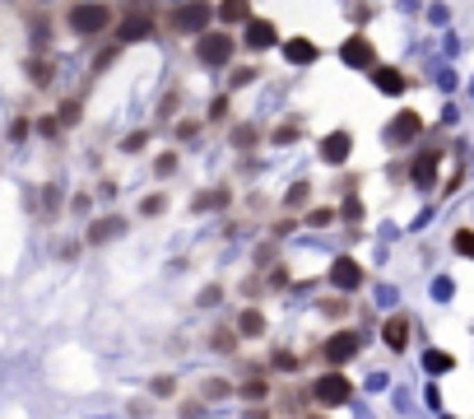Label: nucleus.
Listing matches in <instances>:
<instances>
[{"instance_id": "58836bf2", "label": "nucleus", "mask_w": 474, "mask_h": 419, "mask_svg": "<svg viewBox=\"0 0 474 419\" xmlns=\"http://www.w3.org/2000/svg\"><path fill=\"white\" fill-rule=\"evenodd\" d=\"M232 391H237V387H232L228 377H210V382H205V396H210V401H219V396H232Z\"/></svg>"}, {"instance_id": "473e14b6", "label": "nucleus", "mask_w": 474, "mask_h": 419, "mask_svg": "<svg viewBox=\"0 0 474 419\" xmlns=\"http://www.w3.org/2000/svg\"><path fill=\"white\" fill-rule=\"evenodd\" d=\"M149 140H153V131H130V135L121 140V154H144Z\"/></svg>"}, {"instance_id": "0eeeda50", "label": "nucleus", "mask_w": 474, "mask_h": 419, "mask_svg": "<svg viewBox=\"0 0 474 419\" xmlns=\"http://www.w3.org/2000/svg\"><path fill=\"white\" fill-rule=\"evenodd\" d=\"M237 42H242L246 51H270V47H279V24L265 19V15H251L242 24V38H237Z\"/></svg>"}, {"instance_id": "f257e3e1", "label": "nucleus", "mask_w": 474, "mask_h": 419, "mask_svg": "<svg viewBox=\"0 0 474 419\" xmlns=\"http://www.w3.org/2000/svg\"><path fill=\"white\" fill-rule=\"evenodd\" d=\"M65 28L84 38V42H98V38H112L117 28V10H112L108 0H75L70 10H65Z\"/></svg>"}, {"instance_id": "37998d69", "label": "nucleus", "mask_w": 474, "mask_h": 419, "mask_svg": "<svg viewBox=\"0 0 474 419\" xmlns=\"http://www.w3.org/2000/svg\"><path fill=\"white\" fill-rule=\"evenodd\" d=\"M270 368H289V372H298V354H289V350H275Z\"/></svg>"}, {"instance_id": "c03bdc74", "label": "nucleus", "mask_w": 474, "mask_h": 419, "mask_svg": "<svg viewBox=\"0 0 474 419\" xmlns=\"http://www.w3.org/2000/svg\"><path fill=\"white\" fill-rule=\"evenodd\" d=\"M219 298H223V289H219V284H205V289H200V298H196V303H200V308H214Z\"/></svg>"}, {"instance_id": "a18cd8bd", "label": "nucleus", "mask_w": 474, "mask_h": 419, "mask_svg": "<svg viewBox=\"0 0 474 419\" xmlns=\"http://www.w3.org/2000/svg\"><path fill=\"white\" fill-rule=\"evenodd\" d=\"M172 391H177V377H172V372L153 377V396H172Z\"/></svg>"}, {"instance_id": "4be33fe9", "label": "nucleus", "mask_w": 474, "mask_h": 419, "mask_svg": "<svg viewBox=\"0 0 474 419\" xmlns=\"http://www.w3.org/2000/svg\"><path fill=\"white\" fill-rule=\"evenodd\" d=\"M260 79V65L256 61H242V65H228V93L246 89V84H256Z\"/></svg>"}, {"instance_id": "09e8293b", "label": "nucleus", "mask_w": 474, "mask_h": 419, "mask_svg": "<svg viewBox=\"0 0 474 419\" xmlns=\"http://www.w3.org/2000/svg\"><path fill=\"white\" fill-rule=\"evenodd\" d=\"M451 363H456V359H451V354H437V350H432V354H428V368H432V372H437V368H451Z\"/></svg>"}, {"instance_id": "2eb2a0df", "label": "nucleus", "mask_w": 474, "mask_h": 419, "mask_svg": "<svg viewBox=\"0 0 474 419\" xmlns=\"http://www.w3.org/2000/svg\"><path fill=\"white\" fill-rule=\"evenodd\" d=\"M330 284H335L339 294L363 289V261H353V256H335V265H330Z\"/></svg>"}, {"instance_id": "b1692460", "label": "nucleus", "mask_w": 474, "mask_h": 419, "mask_svg": "<svg viewBox=\"0 0 474 419\" xmlns=\"http://www.w3.org/2000/svg\"><path fill=\"white\" fill-rule=\"evenodd\" d=\"M228 201H232V191H228V186H214V191H200L196 201H191V210H223Z\"/></svg>"}, {"instance_id": "6ab92c4d", "label": "nucleus", "mask_w": 474, "mask_h": 419, "mask_svg": "<svg viewBox=\"0 0 474 419\" xmlns=\"http://www.w3.org/2000/svg\"><path fill=\"white\" fill-rule=\"evenodd\" d=\"M382 340H386V350H405V345H409V317H405V312L382 322Z\"/></svg>"}, {"instance_id": "1a4fd4ad", "label": "nucleus", "mask_w": 474, "mask_h": 419, "mask_svg": "<svg viewBox=\"0 0 474 419\" xmlns=\"http://www.w3.org/2000/svg\"><path fill=\"white\" fill-rule=\"evenodd\" d=\"M316 154H321L325 168H344V163H349V154H353V131H344V126H339V131L321 135V149H316Z\"/></svg>"}, {"instance_id": "9d476101", "label": "nucleus", "mask_w": 474, "mask_h": 419, "mask_svg": "<svg viewBox=\"0 0 474 419\" xmlns=\"http://www.w3.org/2000/svg\"><path fill=\"white\" fill-rule=\"evenodd\" d=\"M312 396L330 410V405H344V401H349L353 387H349V377H344V372H321V377H316V387H312Z\"/></svg>"}, {"instance_id": "39448f33", "label": "nucleus", "mask_w": 474, "mask_h": 419, "mask_svg": "<svg viewBox=\"0 0 474 419\" xmlns=\"http://www.w3.org/2000/svg\"><path fill=\"white\" fill-rule=\"evenodd\" d=\"M153 10H126L121 19H117V28H112V42H121V47H130V42H144V38H153Z\"/></svg>"}, {"instance_id": "3c124183", "label": "nucleus", "mask_w": 474, "mask_h": 419, "mask_svg": "<svg viewBox=\"0 0 474 419\" xmlns=\"http://www.w3.org/2000/svg\"><path fill=\"white\" fill-rule=\"evenodd\" d=\"M98 196H103V201H112V196H117V182H112V177H103V182H98Z\"/></svg>"}, {"instance_id": "ea45409f", "label": "nucleus", "mask_w": 474, "mask_h": 419, "mask_svg": "<svg viewBox=\"0 0 474 419\" xmlns=\"http://www.w3.org/2000/svg\"><path fill=\"white\" fill-rule=\"evenodd\" d=\"M172 135H177V140H196L200 135V122H196V117H182V122L172 126Z\"/></svg>"}, {"instance_id": "de8ad7c7", "label": "nucleus", "mask_w": 474, "mask_h": 419, "mask_svg": "<svg viewBox=\"0 0 474 419\" xmlns=\"http://www.w3.org/2000/svg\"><path fill=\"white\" fill-rule=\"evenodd\" d=\"M321 308H325V312H330V317H344V312H349V303H344V298H325Z\"/></svg>"}, {"instance_id": "a878e982", "label": "nucleus", "mask_w": 474, "mask_h": 419, "mask_svg": "<svg viewBox=\"0 0 474 419\" xmlns=\"http://www.w3.org/2000/svg\"><path fill=\"white\" fill-rule=\"evenodd\" d=\"M205 117H210L214 126H228V122H232V93H219V98H210Z\"/></svg>"}, {"instance_id": "20e7f679", "label": "nucleus", "mask_w": 474, "mask_h": 419, "mask_svg": "<svg viewBox=\"0 0 474 419\" xmlns=\"http://www.w3.org/2000/svg\"><path fill=\"white\" fill-rule=\"evenodd\" d=\"M339 61L349 65V70H372V65H382L377 61V42H372L363 28H353L349 38L339 42Z\"/></svg>"}, {"instance_id": "e433bc0d", "label": "nucleus", "mask_w": 474, "mask_h": 419, "mask_svg": "<svg viewBox=\"0 0 474 419\" xmlns=\"http://www.w3.org/2000/svg\"><path fill=\"white\" fill-rule=\"evenodd\" d=\"M56 210H61V186H56V182H46V186H42V215L51 219Z\"/></svg>"}, {"instance_id": "dca6fc26", "label": "nucleus", "mask_w": 474, "mask_h": 419, "mask_svg": "<svg viewBox=\"0 0 474 419\" xmlns=\"http://www.w3.org/2000/svg\"><path fill=\"white\" fill-rule=\"evenodd\" d=\"M316 56H321V47L312 42L307 33H293L289 42H284V61H289V65H312Z\"/></svg>"}, {"instance_id": "412c9836", "label": "nucleus", "mask_w": 474, "mask_h": 419, "mask_svg": "<svg viewBox=\"0 0 474 419\" xmlns=\"http://www.w3.org/2000/svg\"><path fill=\"white\" fill-rule=\"evenodd\" d=\"M228 145L246 154V149H256V145H260V131H256L251 122H232V131H228Z\"/></svg>"}, {"instance_id": "c9c22d12", "label": "nucleus", "mask_w": 474, "mask_h": 419, "mask_svg": "<svg viewBox=\"0 0 474 419\" xmlns=\"http://www.w3.org/2000/svg\"><path fill=\"white\" fill-rule=\"evenodd\" d=\"M335 219H339L335 205H316V210H307V224H312V229H325V224H335Z\"/></svg>"}, {"instance_id": "f03ea898", "label": "nucleus", "mask_w": 474, "mask_h": 419, "mask_svg": "<svg viewBox=\"0 0 474 419\" xmlns=\"http://www.w3.org/2000/svg\"><path fill=\"white\" fill-rule=\"evenodd\" d=\"M214 24H219V0H182V5H172V15H168V28L177 38H191V42L200 33H210Z\"/></svg>"}, {"instance_id": "603ef678", "label": "nucleus", "mask_w": 474, "mask_h": 419, "mask_svg": "<svg viewBox=\"0 0 474 419\" xmlns=\"http://www.w3.org/2000/svg\"><path fill=\"white\" fill-rule=\"evenodd\" d=\"M246 419H270V410H265V405H251V410H246Z\"/></svg>"}, {"instance_id": "9b49d317", "label": "nucleus", "mask_w": 474, "mask_h": 419, "mask_svg": "<svg viewBox=\"0 0 474 419\" xmlns=\"http://www.w3.org/2000/svg\"><path fill=\"white\" fill-rule=\"evenodd\" d=\"M358 350H363V336H358V331H335V336H330V340L321 345V354H325V363H349L353 354H358Z\"/></svg>"}, {"instance_id": "79ce46f5", "label": "nucleus", "mask_w": 474, "mask_h": 419, "mask_svg": "<svg viewBox=\"0 0 474 419\" xmlns=\"http://www.w3.org/2000/svg\"><path fill=\"white\" fill-rule=\"evenodd\" d=\"M89 210H93V196H89V191H75V196H70V215H79V219H84Z\"/></svg>"}, {"instance_id": "aec40b11", "label": "nucleus", "mask_w": 474, "mask_h": 419, "mask_svg": "<svg viewBox=\"0 0 474 419\" xmlns=\"http://www.w3.org/2000/svg\"><path fill=\"white\" fill-rule=\"evenodd\" d=\"M237 336H242V340H260V336H265V312H260V308H242V317H237Z\"/></svg>"}, {"instance_id": "4468645a", "label": "nucleus", "mask_w": 474, "mask_h": 419, "mask_svg": "<svg viewBox=\"0 0 474 419\" xmlns=\"http://www.w3.org/2000/svg\"><path fill=\"white\" fill-rule=\"evenodd\" d=\"M126 233V219L121 215H103V219H89V229H84V247H103L112 238H121Z\"/></svg>"}, {"instance_id": "f3484780", "label": "nucleus", "mask_w": 474, "mask_h": 419, "mask_svg": "<svg viewBox=\"0 0 474 419\" xmlns=\"http://www.w3.org/2000/svg\"><path fill=\"white\" fill-rule=\"evenodd\" d=\"M256 15V0H219V28H242Z\"/></svg>"}, {"instance_id": "c756f323", "label": "nucleus", "mask_w": 474, "mask_h": 419, "mask_svg": "<svg viewBox=\"0 0 474 419\" xmlns=\"http://www.w3.org/2000/svg\"><path fill=\"white\" fill-rule=\"evenodd\" d=\"M298 135H303V122H279L275 131H270V145H293Z\"/></svg>"}, {"instance_id": "7c9ffc66", "label": "nucleus", "mask_w": 474, "mask_h": 419, "mask_svg": "<svg viewBox=\"0 0 474 419\" xmlns=\"http://www.w3.org/2000/svg\"><path fill=\"white\" fill-rule=\"evenodd\" d=\"M182 112V89H168L163 93V103H158V122H172Z\"/></svg>"}, {"instance_id": "a19ab883", "label": "nucleus", "mask_w": 474, "mask_h": 419, "mask_svg": "<svg viewBox=\"0 0 474 419\" xmlns=\"http://www.w3.org/2000/svg\"><path fill=\"white\" fill-rule=\"evenodd\" d=\"M451 247H456L460 256H474V229H460L456 238H451Z\"/></svg>"}, {"instance_id": "8fccbe9b", "label": "nucleus", "mask_w": 474, "mask_h": 419, "mask_svg": "<svg viewBox=\"0 0 474 419\" xmlns=\"http://www.w3.org/2000/svg\"><path fill=\"white\" fill-rule=\"evenodd\" d=\"M200 415H205V405H200V401H186L182 405V419H200Z\"/></svg>"}, {"instance_id": "864d4df0", "label": "nucleus", "mask_w": 474, "mask_h": 419, "mask_svg": "<svg viewBox=\"0 0 474 419\" xmlns=\"http://www.w3.org/2000/svg\"><path fill=\"white\" fill-rule=\"evenodd\" d=\"M312 419H321V415H312Z\"/></svg>"}, {"instance_id": "393cba45", "label": "nucleus", "mask_w": 474, "mask_h": 419, "mask_svg": "<svg viewBox=\"0 0 474 419\" xmlns=\"http://www.w3.org/2000/svg\"><path fill=\"white\" fill-rule=\"evenodd\" d=\"M265 391H270V377H265V368H256V377H246L237 387V396L242 401H265Z\"/></svg>"}, {"instance_id": "c85d7f7f", "label": "nucleus", "mask_w": 474, "mask_h": 419, "mask_svg": "<svg viewBox=\"0 0 474 419\" xmlns=\"http://www.w3.org/2000/svg\"><path fill=\"white\" fill-rule=\"evenodd\" d=\"M5 135L15 140V145H24V140H28V135H33V117H28V112H19L15 122L5 126Z\"/></svg>"}, {"instance_id": "2f4dec72", "label": "nucleus", "mask_w": 474, "mask_h": 419, "mask_svg": "<svg viewBox=\"0 0 474 419\" xmlns=\"http://www.w3.org/2000/svg\"><path fill=\"white\" fill-rule=\"evenodd\" d=\"M163 210H168V196H163V191H153V196L139 201V219H158Z\"/></svg>"}, {"instance_id": "bb28decb", "label": "nucleus", "mask_w": 474, "mask_h": 419, "mask_svg": "<svg viewBox=\"0 0 474 419\" xmlns=\"http://www.w3.org/2000/svg\"><path fill=\"white\" fill-rule=\"evenodd\" d=\"M210 345H214L219 354H237L242 336H237V326H223V331H214V336H210Z\"/></svg>"}, {"instance_id": "423d86ee", "label": "nucleus", "mask_w": 474, "mask_h": 419, "mask_svg": "<svg viewBox=\"0 0 474 419\" xmlns=\"http://www.w3.org/2000/svg\"><path fill=\"white\" fill-rule=\"evenodd\" d=\"M423 135V117L414 108H400L391 122H386V145L391 149H405V145H414V140Z\"/></svg>"}, {"instance_id": "a211bd4d", "label": "nucleus", "mask_w": 474, "mask_h": 419, "mask_svg": "<svg viewBox=\"0 0 474 419\" xmlns=\"http://www.w3.org/2000/svg\"><path fill=\"white\" fill-rule=\"evenodd\" d=\"M28 51H51V19L42 15V10H33L28 15Z\"/></svg>"}, {"instance_id": "7ed1b4c3", "label": "nucleus", "mask_w": 474, "mask_h": 419, "mask_svg": "<svg viewBox=\"0 0 474 419\" xmlns=\"http://www.w3.org/2000/svg\"><path fill=\"white\" fill-rule=\"evenodd\" d=\"M237 38H232V28H210L196 38V61L205 65V70H228L232 56H237Z\"/></svg>"}, {"instance_id": "72a5a7b5", "label": "nucleus", "mask_w": 474, "mask_h": 419, "mask_svg": "<svg viewBox=\"0 0 474 419\" xmlns=\"http://www.w3.org/2000/svg\"><path fill=\"white\" fill-rule=\"evenodd\" d=\"M177 163H182V154H177V149H163V154L153 158V177H172Z\"/></svg>"}, {"instance_id": "ddd939ff", "label": "nucleus", "mask_w": 474, "mask_h": 419, "mask_svg": "<svg viewBox=\"0 0 474 419\" xmlns=\"http://www.w3.org/2000/svg\"><path fill=\"white\" fill-rule=\"evenodd\" d=\"M24 75H28L33 89H51V84H56V56H51V51H42V56H37V51H28Z\"/></svg>"}, {"instance_id": "5701e85b", "label": "nucleus", "mask_w": 474, "mask_h": 419, "mask_svg": "<svg viewBox=\"0 0 474 419\" xmlns=\"http://www.w3.org/2000/svg\"><path fill=\"white\" fill-rule=\"evenodd\" d=\"M56 117H61V126H65V131H75V126L84 122V98H79V93H75V98H61Z\"/></svg>"}, {"instance_id": "6e6552de", "label": "nucleus", "mask_w": 474, "mask_h": 419, "mask_svg": "<svg viewBox=\"0 0 474 419\" xmlns=\"http://www.w3.org/2000/svg\"><path fill=\"white\" fill-rule=\"evenodd\" d=\"M437 172H442V145H428L409 158V182L414 186H437Z\"/></svg>"}, {"instance_id": "49530a36", "label": "nucleus", "mask_w": 474, "mask_h": 419, "mask_svg": "<svg viewBox=\"0 0 474 419\" xmlns=\"http://www.w3.org/2000/svg\"><path fill=\"white\" fill-rule=\"evenodd\" d=\"M339 215H344V219H363V201H358V196H349V201L339 205Z\"/></svg>"}, {"instance_id": "f704fd0d", "label": "nucleus", "mask_w": 474, "mask_h": 419, "mask_svg": "<svg viewBox=\"0 0 474 419\" xmlns=\"http://www.w3.org/2000/svg\"><path fill=\"white\" fill-rule=\"evenodd\" d=\"M33 131H37V135H46V140H56L65 126H61V117H56V112H46V117H37V122H33Z\"/></svg>"}, {"instance_id": "4c0bfd02", "label": "nucleus", "mask_w": 474, "mask_h": 419, "mask_svg": "<svg viewBox=\"0 0 474 419\" xmlns=\"http://www.w3.org/2000/svg\"><path fill=\"white\" fill-rule=\"evenodd\" d=\"M117 56H121V42H112L108 51H98V56H93V75H103L108 65H117Z\"/></svg>"}, {"instance_id": "cd10ccee", "label": "nucleus", "mask_w": 474, "mask_h": 419, "mask_svg": "<svg viewBox=\"0 0 474 419\" xmlns=\"http://www.w3.org/2000/svg\"><path fill=\"white\" fill-rule=\"evenodd\" d=\"M307 201H312V182H293L284 191V210H303Z\"/></svg>"}, {"instance_id": "f8f14e48", "label": "nucleus", "mask_w": 474, "mask_h": 419, "mask_svg": "<svg viewBox=\"0 0 474 419\" xmlns=\"http://www.w3.org/2000/svg\"><path fill=\"white\" fill-rule=\"evenodd\" d=\"M367 79H372V89L386 93V98H400V93L409 89V75H405L400 65H372V70H367Z\"/></svg>"}]
</instances>
